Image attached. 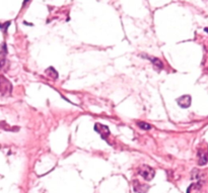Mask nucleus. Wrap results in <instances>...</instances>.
Masks as SVG:
<instances>
[{
	"label": "nucleus",
	"mask_w": 208,
	"mask_h": 193,
	"mask_svg": "<svg viewBox=\"0 0 208 193\" xmlns=\"http://www.w3.org/2000/svg\"><path fill=\"white\" fill-rule=\"evenodd\" d=\"M191 101H192V99H191V96L190 95H183L177 99L178 104L183 108H188L190 105H191Z\"/></svg>",
	"instance_id": "nucleus-4"
},
{
	"label": "nucleus",
	"mask_w": 208,
	"mask_h": 193,
	"mask_svg": "<svg viewBox=\"0 0 208 193\" xmlns=\"http://www.w3.org/2000/svg\"><path fill=\"white\" fill-rule=\"evenodd\" d=\"M201 190H202L201 184L195 183V184L190 185L189 188L187 189V193H201Z\"/></svg>",
	"instance_id": "nucleus-6"
},
{
	"label": "nucleus",
	"mask_w": 208,
	"mask_h": 193,
	"mask_svg": "<svg viewBox=\"0 0 208 193\" xmlns=\"http://www.w3.org/2000/svg\"><path fill=\"white\" fill-rule=\"evenodd\" d=\"M145 58H147L148 60H150L152 62V64L154 65L155 67H158V69H162L163 68L162 62L159 59H158V58H151V57H148V56H145Z\"/></svg>",
	"instance_id": "nucleus-7"
},
{
	"label": "nucleus",
	"mask_w": 208,
	"mask_h": 193,
	"mask_svg": "<svg viewBox=\"0 0 208 193\" xmlns=\"http://www.w3.org/2000/svg\"><path fill=\"white\" fill-rule=\"evenodd\" d=\"M208 162V157H207V153L204 152H200L199 153V165H205V164Z\"/></svg>",
	"instance_id": "nucleus-8"
},
{
	"label": "nucleus",
	"mask_w": 208,
	"mask_h": 193,
	"mask_svg": "<svg viewBox=\"0 0 208 193\" xmlns=\"http://www.w3.org/2000/svg\"><path fill=\"white\" fill-rule=\"evenodd\" d=\"M94 130L100 133L102 138H104V139H106V138L110 134V129H108V126L102 125V123H96V125H94Z\"/></svg>",
	"instance_id": "nucleus-3"
},
{
	"label": "nucleus",
	"mask_w": 208,
	"mask_h": 193,
	"mask_svg": "<svg viewBox=\"0 0 208 193\" xmlns=\"http://www.w3.org/2000/svg\"><path fill=\"white\" fill-rule=\"evenodd\" d=\"M28 1V0H24V4H25V3H27Z\"/></svg>",
	"instance_id": "nucleus-11"
},
{
	"label": "nucleus",
	"mask_w": 208,
	"mask_h": 193,
	"mask_svg": "<svg viewBox=\"0 0 208 193\" xmlns=\"http://www.w3.org/2000/svg\"><path fill=\"white\" fill-rule=\"evenodd\" d=\"M46 74L51 76V77H52L53 79H57L58 78V73H57V71L53 67H50L49 69H47V70H46Z\"/></svg>",
	"instance_id": "nucleus-9"
},
{
	"label": "nucleus",
	"mask_w": 208,
	"mask_h": 193,
	"mask_svg": "<svg viewBox=\"0 0 208 193\" xmlns=\"http://www.w3.org/2000/svg\"><path fill=\"white\" fill-rule=\"evenodd\" d=\"M138 173H139L146 181L152 180L153 177H154V175H155L154 169H152L151 167H149L147 165H144V166L140 167V168L138 169Z\"/></svg>",
	"instance_id": "nucleus-1"
},
{
	"label": "nucleus",
	"mask_w": 208,
	"mask_h": 193,
	"mask_svg": "<svg viewBox=\"0 0 208 193\" xmlns=\"http://www.w3.org/2000/svg\"><path fill=\"white\" fill-rule=\"evenodd\" d=\"M11 92V84L6 78L0 75V96H6Z\"/></svg>",
	"instance_id": "nucleus-2"
},
{
	"label": "nucleus",
	"mask_w": 208,
	"mask_h": 193,
	"mask_svg": "<svg viewBox=\"0 0 208 193\" xmlns=\"http://www.w3.org/2000/svg\"><path fill=\"white\" fill-rule=\"evenodd\" d=\"M149 187L144 184H141L139 181H134V191L137 193H146L148 191Z\"/></svg>",
	"instance_id": "nucleus-5"
},
{
	"label": "nucleus",
	"mask_w": 208,
	"mask_h": 193,
	"mask_svg": "<svg viewBox=\"0 0 208 193\" xmlns=\"http://www.w3.org/2000/svg\"><path fill=\"white\" fill-rule=\"evenodd\" d=\"M137 125L139 126L141 129H145V130H149V129H152L151 125H149V123L144 122V121H138V122H137Z\"/></svg>",
	"instance_id": "nucleus-10"
}]
</instances>
